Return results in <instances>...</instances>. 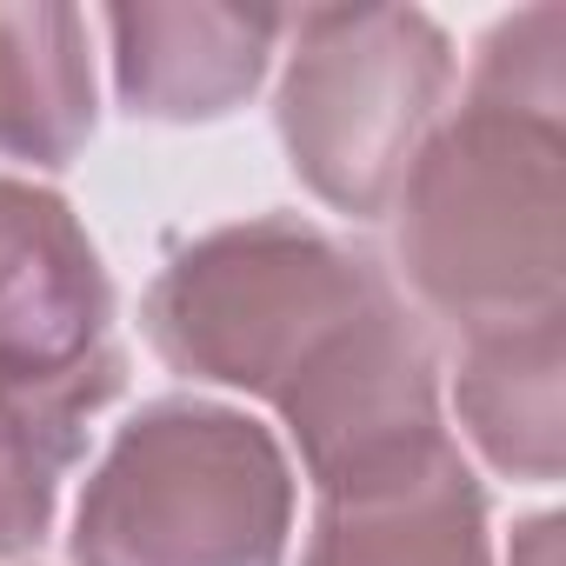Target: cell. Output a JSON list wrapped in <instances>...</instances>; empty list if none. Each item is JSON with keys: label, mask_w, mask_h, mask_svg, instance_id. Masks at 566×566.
<instances>
[{"label": "cell", "mask_w": 566, "mask_h": 566, "mask_svg": "<svg viewBox=\"0 0 566 566\" xmlns=\"http://www.w3.org/2000/svg\"><path fill=\"white\" fill-rule=\"evenodd\" d=\"M147 340L193 380L273 400L314 486L440 433L433 354L394 280L287 213L187 247L147 294Z\"/></svg>", "instance_id": "6da1fadb"}, {"label": "cell", "mask_w": 566, "mask_h": 566, "mask_svg": "<svg viewBox=\"0 0 566 566\" xmlns=\"http://www.w3.org/2000/svg\"><path fill=\"white\" fill-rule=\"evenodd\" d=\"M566 8L513 14L480 48L467 107L400 180V266L460 334L559 314L566 266Z\"/></svg>", "instance_id": "7a4b0ae2"}, {"label": "cell", "mask_w": 566, "mask_h": 566, "mask_svg": "<svg viewBox=\"0 0 566 566\" xmlns=\"http://www.w3.org/2000/svg\"><path fill=\"white\" fill-rule=\"evenodd\" d=\"M114 287L74 207L0 180V553L41 546L87 420L120 394Z\"/></svg>", "instance_id": "3957f363"}, {"label": "cell", "mask_w": 566, "mask_h": 566, "mask_svg": "<svg viewBox=\"0 0 566 566\" xmlns=\"http://www.w3.org/2000/svg\"><path fill=\"white\" fill-rule=\"evenodd\" d=\"M294 473L280 440L213 400L120 427L74 513V566H280Z\"/></svg>", "instance_id": "277c9868"}, {"label": "cell", "mask_w": 566, "mask_h": 566, "mask_svg": "<svg viewBox=\"0 0 566 566\" xmlns=\"http://www.w3.org/2000/svg\"><path fill=\"white\" fill-rule=\"evenodd\" d=\"M287 28L280 134L294 174L327 207L374 220L400 193L453 81L447 34L413 8H314Z\"/></svg>", "instance_id": "5b68a950"}, {"label": "cell", "mask_w": 566, "mask_h": 566, "mask_svg": "<svg viewBox=\"0 0 566 566\" xmlns=\"http://www.w3.org/2000/svg\"><path fill=\"white\" fill-rule=\"evenodd\" d=\"M301 566H486V500L447 427L321 480Z\"/></svg>", "instance_id": "8992f818"}, {"label": "cell", "mask_w": 566, "mask_h": 566, "mask_svg": "<svg viewBox=\"0 0 566 566\" xmlns=\"http://www.w3.org/2000/svg\"><path fill=\"white\" fill-rule=\"evenodd\" d=\"M114 81L120 101L147 120H220L233 114L260 74L287 14L247 8H107Z\"/></svg>", "instance_id": "52a82bcc"}, {"label": "cell", "mask_w": 566, "mask_h": 566, "mask_svg": "<svg viewBox=\"0 0 566 566\" xmlns=\"http://www.w3.org/2000/svg\"><path fill=\"white\" fill-rule=\"evenodd\" d=\"M460 420L473 447L533 486L559 480L566 460V413H559V314L520 321V327H486L467 334L460 360Z\"/></svg>", "instance_id": "ba28073f"}, {"label": "cell", "mask_w": 566, "mask_h": 566, "mask_svg": "<svg viewBox=\"0 0 566 566\" xmlns=\"http://www.w3.org/2000/svg\"><path fill=\"white\" fill-rule=\"evenodd\" d=\"M94 134L87 21L74 8H0V154L67 167Z\"/></svg>", "instance_id": "9c48e42d"}, {"label": "cell", "mask_w": 566, "mask_h": 566, "mask_svg": "<svg viewBox=\"0 0 566 566\" xmlns=\"http://www.w3.org/2000/svg\"><path fill=\"white\" fill-rule=\"evenodd\" d=\"M513 566H559V520H553V513H539L533 526H520Z\"/></svg>", "instance_id": "30bf717a"}]
</instances>
